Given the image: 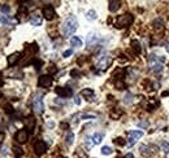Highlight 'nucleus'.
I'll return each mask as SVG.
<instances>
[{"mask_svg": "<svg viewBox=\"0 0 169 158\" xmlns=\"http://www.w3.org/2000/svg\"><path fill=\"white\" fill-rule=\"evenodd\" d=\"M20 59H21V53H20V52H15V53H12L9 57H8V65H9V66L15 65V63L18 62V60H20Z\"/></svg>", "mask_w": 169, "mask_h": 158, "instance_id": "ddd939ff", "label": "nucleus"}, {"mask_svg": "<svg viewBox=\"0 0 169 158\" xmlns=\"http://www.w3.org/2000/svg\"><path fill=\"white\" fill-rule=\"evenodd\" d=\"M140 153L143 154V156H150L151 153H154L155 150H156V146L152 145V146H148V145H140L139 148Z\"/></svg>", "mask_w": 169, "mask_h": 158, "instance_id": "f8f14e48", "label": "nucleus"}, {"mask_svg": "<svg viewBox=\"0 0 169 158\" xmlns=\"http://www.w3.org/2000/svg\"><path fill=\"white\" fill-rule=\"evenodd\" d=\"M91 139H92L94 144H100L102 141H103V134H99V132H96V134H94L92 136H91Z\"/></svg>", "mask_w": 169, "mask_h": 158, "instance_id": "a211bd4d", "label": "nucleus"}, {"mask_svg": "<svg viewBox=\"0 0 169 158\" xmlns=\"http://www.w3.org/2000/svg\"><path fill=\"white\" fill-rule=\"evenodd\" d=\"M13 153H15L16 158H21L22 154H24V152H22V149L18 148V146H13Z\"/></svg>", "mask_w": 169, "mask_h": 158, "instance_id": "5701e85b", "label": "nucleus"}, {"mask_svg": "<svg viewBox=\"0 0 169 158\" xmlns=\"http://www.w3.org/2000/svg\"><path fill=\"white\" fill-rule=\"evenodd\" d=\"M35 123H37V121H35V118L33 117V115H29L27 118H25V126H26V128H27V131H29V132L34 131Z\"/></svg>", "mask_w": 169, "mask_h": 158, "instance_id": "9b49d317", "label": "nucleus"}, {"mask_svg": "<svg viewBox=\"0 0 169 158\" xmlns=\"http://www.w3.org/2000/svg\"><path fill=\"white\" fill-rule=\"evenodd\" d=\"M0 23H1V25H9L10 21L8 20L5 16H0Z\"/></svg>", "mask_w": 169, "mask_h": 158, "instance_id": "473e14b6", "label": "nucleus"}, {"mask_svg": "<svg viewBox=\"0 0 169 158\" xmlns=\"http://www.w3.org/2000/svg\"><path fill=\"white\" fill-rule=\"evenodd\" d=\"M0 10H1L3 13H5V14H8V13H9V10H10V8L8 7L7 4H3L1 7H0Z\"/></svg>", "mask_w": 169, "mask_h": 158, "instance_id": "2f4dec72", "label": "nucleus"}, {"mask_svg": "<svg viewBox=\"0 0 169 158\" xmlns=\"http://www.w3.org/2000/svg\"><path fill=\"white\" fill-rule=\"evenodd\" d=\"M70 44H72V47H74V48H81L82 47V40L79 39L78 37H72L70 38Z\"/></svg>", "mask_w": 169, "mask_h": 158, "instance_id": "f3484780", "label": "nucleus"}, {"mask_svg": "<svg viewBox=\"0 0 169 158\" xmlns=\"http://www.w3.org/2000/svg\"><path fill=\"white\" fill-rule=\"evenodd\" d=\"M4 139H5V134L4 132H0V145L4 143Z\"/></svg>", "mask_w": 169, "mask_h": 158, "instance_id": "e433bc0d", "label": "nucleus"}, {"mask_svg": "<svg viewBox=\"0 0 169 158\" xmlns=\"http://www.w3.org/2000/svg\"><path fill=\"white\" fill-rule=\"evenodd\" d=\"M70 75H72V77H79V75H81V74H79L77 70H73V71H72V73H70Z\"/></svg>", "mask_w": 169, "mask_h": 158, "instance_id": "58836bf2", "label": "nucleus"}, {"mask_svg": "<svg viewBox=\"0 0 169 158\" xmlns=\"http://www.w3.org/2000/svg\"><path fill=\"white\" fill-rule=\"evenodd\" d=\"M30 23H31L33 26H40V25H42V18H40V16L31 14V17H30Z\"/></svg>", "mask_w": 169, "mask_h": 158, "instance_id": "dca6fc26", "label": "nucleus"}, {"mask_svg": "<svg viewBox=\"0 0 169 158\" xmlns=\"http://www.w3.org/2000/svg\"><path fill=\"white\" fill-rule=\"evenodd\" d=\"M26 13H27V10H26V8L22 5V7H20V9H18V13H17V16L20 18H22L24 16H26Z\"/></svg>", "mask_w": 169, "mask_h": 158, "instance_id": "c85d7f7f", "label": "nucleus"}, {"mask_svg": "<svg viewBox=\"0 0 169 158\" xmlns=\"http://www.w3.org/2000/svg\"><path fill=\"white\" fill-rule=\"evenodd\" d=\"M77 27H78V21L74 16H69L68 18L65 20L63 25V31H64V35L65 37H70L76 32Z\"/></svg>", "mask_w": 169, "mask_h": 158, "instance_id": "f257e3e1", "label": "nucleus"}, {"mask_svg": "<svg viewBox=\"0 0 169 158\" xmlns=\"http://www.w3.org/2000/svg\"><path fill=\"white\" fill-rule=\"evenodd\" d=\"M49 71H51V73H55V71H56V69H55V66H51V69H49Z\"/></svg>", "mask_w": 169, "mask_h": 158, "instance_id": "79ce46f5", "label": "nucleus"}, {"mask_svg": "<svg viewBox=\"0 0 169 158\" xmlns=\"http://www.w3.org/2000/svg\"><path fill=\"white\" fill-rule=\"evenodd\" d=\"M133 97H134V96L131 95V93H126L125 95V97H124V104H126V105H129V104H131L133 102Z\"/></svg>", "mask_w": 169, "mask_h": 158, "instance_id": "b1692460", "label": "nucleus"}, {"mask_svg": "<svg viewBox=\"0 0 169 158\" xmlns=\"http://www.w3.org/2000/svg\"><path fill=\"white\" fill-rule=\"evenodd\" d=\"M133 21H134V18H133L131 14H129V13H125V14L120 16V17L116 20V27H118V29H122V27H127L130 26V25L133 23Z\"/></svg>", "mask_w": 169, "mask_h": 158, "instance_id": "f03ea898", "label": "nucleus"}, {"mask_svg": "<svg viewBox=\"0 0 169 158\" xmlns=\"http://www.w3.org/2000/svg\"><path fill=\"white\" fill-rule=\"evenodd\" d=\"M165 48H167V52L169 53V44H167V47H165Z\"/></svg>", "mask_w": 169, "mask_h": 158, "instance_id": "37998d69", "label": "nucleus"}, {"mask_svg": "<svg viewBox=\"0 0 169 158\" xmlns=\"http://www.w3.org/2000/svg\"><path fill=\"white\" fill-rule=\"evenodd\" d=\"M27 139H29V132H27L26 130H20V131L16 134V141H17L18 144L26 143Z\"/></svg>", "mask_w": 169, "mask_h": 158, "instance_id": "6e6552de", "label": "nucleus"}, {"mask_svg": "<svg viewBox=\"0 0 169 158\" xmlns=\"http://www.w3.org/2000/svg\"><path fill=\"white\" fill-rule=\"evenodd\" d=\"M161 149L164 150V153H169V144L165 143V141H163V143H161Z\"/></svg>", "mask_w": 169, "mask_h": 158, "instance_id": "72a5a7b5", "label": "nucleus"}, {"mask_svg": "<svg viewBox=\"0 0 169 158\" xmlns=\"http://www.w3.org/2000/svg\"><path fill=\"white\" fill-rule=\"evenodd\" d=\"M72 55H73V51H72V49H68V51H65L63 53V57H65V59H66V57L72 56Z\"/></svg>", "mask_w": 169, "mask_h": 158, "instance_id": "c9c22d12", "label": "nucleus"}, {"mask_svg": "<svg viewBox=\"0 0 169 158\" xmlns=\"http://www.w3.org/2000/svg\"><path fill=\"white\" fill-rule=\"evenodd\" d=\"M34 150H35V153H37V156H42V154L46 153V150H47V144L44 143L43 140L35 141V144H34Z\"/></svg>", "mask_w": 169, "mask_h": 158, "instance_id": "423d86ee", "label": "nucleus"}, {"mask_svg": "<svg viewBox=\"0 0 169 158\" xmlns=\"http://www.w3.org/2000/svg\"><path fill=\"white\" fill-rule=\"evenodd\" d=\"M51 84H52L51 75H42L38 79V86L42 88H48V87H51Z\"/></svg>", "mask_w": 169, "mask_h": 158, "instance_id": "0eeeda50", "label": "nucleus"}, {"mask_svg": "<svg viewBox=\"0 0 169 158\" xmlns=\"http://www.w3.org/2000/svg\"><path fill=\"white\" fill-rule=\"evenodd\" d=\"M55 92H56L60 97H70V96L73 95L72 90H70V88H68V87H56Z\"/></svg>", "mask_w": 169, "mask_h": 158, "instance_id": "9d476101", "label": "nucleus"}, {"mask_svg": "<svg viewBox=\"0 0 169 158\" xmlns=\"http://www.w3.org/2000/svg\"><path fill=\"white\" fill-rule=\"evenodd\" d=\"M154 27H155V30L163 29V20H160V18L155 20V21H154Z\"/></svg>", "mask_w": 169, "mask_h": 158, "instance_id": "bb28decb", "label": "nucleus"}, {"mask_svg": "<svg viewBox=\"0 0 169 158\" xmlns=\"http://www.w3.org/2000/svg\"><path fill=\"white\" fill-rule=\"evenodd\" d=\"M112 148H111V146H103V148H102V154H104V156H109V154H112Z\"/></svg>", "mask_w": 169, "mask_h": 158, "instance_id": "a878e982", "label": "nucleus"}, {"mask_svg": "<svg viewBox=\"0 0 169 158\" xmlns=\"http://www.w3.org/2000/svg\"><path fill=\"white\" fill-rule=\"evenodd\" d=\"M76 156H78L79 158H87V154H86V153H85V152H82V150H81V149H78V150H77Z\"/></svg>", "mask_w": 169, "mask_h": 158, "instance_id": "f704fd0d", "label": "nucleus"}, {"mask_svg": "<svg viewBox=\"0 0 169 158\" xmlns=\"http://www.w3.org/2000/svg\"><path fill=\"white\" fill-rule=\"evenodd\" d=\"M85 144H86V146H87L88 149H91L94 145H95V144H94V141H92V139H91V136H90V137H86Z\"/></svg>", "mask_w": 169, "mask_h": 158, "instance_id": "c756f323", "label": "nucleus"}, {"mask_svg": "<svg viewBox=\"0 0 169 158\" xmlns=\"http://www.w3.org/2000/svg\"><path fill=\"white\" fill-rule=\"evenodd\" d=\"M111 63H112V57L108 56V55H104V56H102L100 59L98 60L96 68L100 69V70H107V69L111 66Z\"/></svg>", "mask_w": 169, "mask_h": 158, "instance_id": "7ed1b4c3", "label": "nucleus"}, {"mask_svg": "<svg viewBox=\"0 0 169 158\" xmlns=\"http://www.w3.org/2000/svg\"><path fill=\"white\" fill-rule=\"evenodd\" d=\"M142 136H143V132L139 131V130H137V131H130L129 132V145H134L135 141Z\"/></svg>", "mask_w": 169, "mask_h": 158, "instance_id": "1a4fd4ad", "label": "nucleus"}, {"mask_svg": "<svg viewBox=\"0 0 169 158\" xmlns=\"http://www.w3.org/2000/svg\"><path fill=\"white\" fill-rule=\"evenodd\" d=\"M152 71H154V73H156V74L161 73V71H163V65H161V63H160V62L155 63V65L152 66Z\"/></svg>", "mask_w": 169, "mask_h": 158, "instance_id": "4be33fe9", "label": "nucleus"}, {"mask_svg": "<svg viewBox=\"0 0 169 158\" xmlns=\"http://www.w3.org/2000/svg\"><path fill=\"white\" fill-rule=\"evenodd\" d=\"M124 158H134V156H133V153H127V154H125Z\"/></svg>", "mask_w": 169, "mask_h": 158, "instance_id": "a19ab883", "label": "nucleus"}, {"mask_svg": "<svg viewBox=\"0 0 169 158\" xmlns=\"http://www.w3.org/2000/svg\"><path fill=\"white\" fill-rule=\"evenodd\" d=\"M81 96L82 97H86V100H92L94 99V91L90 90V88H85V90L81 91Z\"/></svg>", "mask_w": 169, "mask_h": 158, "instance_id": "4468645a", "label": "nucleus"}, {"mask_svg": "<svg viewBox=\"0 0 169 158\" xmlns=\"http://www.w3.org/2000/svg\"><path fill=\"white\" fill-rule=\"evenodd\" d=\"M131 48L137 55L140 53V44H139L138 40H131Z\"/></svg>", "mask_w": 169, "mask_h": 158, "instance_id": "aec40b11", "label": "nucleus"}, {"mask_svg": "<svg viewBox=\"0 0 169 158\" xmlns=\"http://www.w3.org/2000/svg\"><path fill=\"white\" fill-rule=\"evenodd\" d=\"M115 86H116V88H117V90H125V83H124L121 79L116 80V82H115Z\"/></svg>", "mask_w": 169, "mask_h": 158, "instance_id": "cd10ccee", "label": "nucleus"}, {"mask_svg": "<svg viewBox=\"0 0 169 158\" xmlns=\"http://www.w3.org/2000/svg\"><path fill=\"white\" fill-rule=\"evenodd\" d=\"M33 106H34V112L37 114H42L44 112V105H43V99L42 95H37L34 97V102H33Z\"/></svg>", "mask_w": 169, "mask_h": 158, "instance_id": "20e7f679", "label": "nucleus"}, {"mask_svg": "<svg viewBox=\"0 0 169 158\" xmlns=\"http://www.w3.org/2000/svg\"><path fill=\"white\" fill-rule=\"evenodd\" d=\"M138 126L142 127V128H146V127L148 126V123H147V122H139V123H138Z\"/></svg>", "mask_w": 169, "mask_h": 158, "instance_id": "4c0bfd02", "label": "nucleus"}, {"mask_svg": "<svg viewBox=\"0 0 169 158\" xmlns=\"http://www.w3.org/2000/svg\"><path fill=\"white\" fill-rule=\"evenodd\" d=\"M121 7V1L118 0H111L109 1V10L111 12H117Z\"/></svg>", "mask_w": 169, "mask_h": 158, "instance_id": "2eb2a0df", "label": "nucleus"}, {"mask_svg": "<svg viewBox=\"0 0 169 158\" xmlns=\"http://www.w3.org/2000/svg\"><path fill=\"white\" fill-rule=\"evenodd\" d=\"M74 102H76L77 105H79V104H81V99H79V96H77L76 100H74Z\"/></svg>", "mask_w": 169, "mask_h": 158, "instance_id": "ea45409f", "label": "nucleus"}, {"mask_svg": "<svg viewBox=\"0 0 169 158\" xmlns=\"http://www.w3.org/2000/svg\"><path fill=\"white\" fill-rule=\"evenodd\" d=\"M94 118H96L95 113H83L81 115V119H94Z\"/></svg>", "mask_w": 169, "mask_h": 158, "instance_id": "393cba45", "label": "nucleus"}, {"mask_svg": "<svg viewBox=\"0 0 169 158\" xmlns=\"http://www.w3.org/2000/svg\"><path fill=\"white\" fill-rule=\"evenodd\" d=\"M66 144H68V145H72V144H73V141H74V134L72 131H69L68 132V135H66Z\"/></svg>", "mask_w": 169, "mask_h": 158, "instance_id": "412c9836", "label": "nucleus"}, {"mask_svg": "<svg viewBox=\"0 0 169 158\" xmlns=\"http://www.w3.org/2000/svg\"><path fill=\"white\" fill-rule=\"evenodd\" d=\"M115 144H116V145H118V146H124V145H125V140H124L122 137H117L115 140Z\"/></svg>", "mask_w": 169, "mask_h": 158, "instance_id": "7c9ffc66", "label": "nucleus"}, {"mask_svg": "<svg viewBox=\"0 0 169 158\" xmlns=\"http://www.w3.org/2000/svg\"><path fill=\"white\" fill-rule=\"evenodd\" d=\"M42 13H43L44 18H46V20H48V21L54 20V18L56 17V12H55V8L52 7V5H46V7L43 8Z\"/></svg>", "mask_w": 169, "mask_h": 158, "instance_id": "39448f33", "label": "nucleus"}, {"mask_svg": "<svg viewBox=\"0 0 169 158\" xmlns=\"http://www.w3.org/2000/svg\"><path fill=\"white\" fill-rule=\"evenodd\" d=\"M86 18L90 21H95L96 18H98V16H96V12L94 9H90L87 13H86Z\"/></svg>", "mask_w": 169, "mask_h": 158, "instance_id": "6ab92c4d", "label": "nucleus"}]
</instances>
